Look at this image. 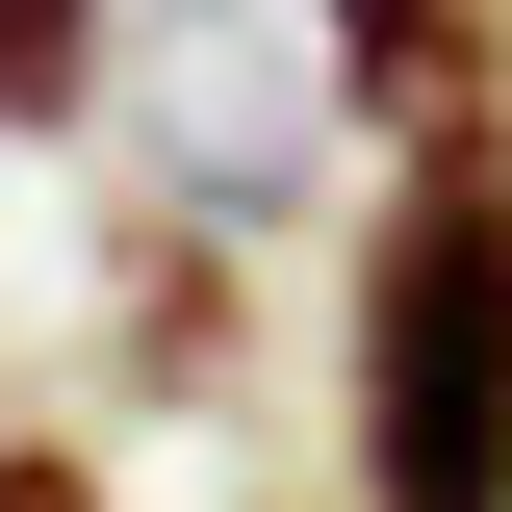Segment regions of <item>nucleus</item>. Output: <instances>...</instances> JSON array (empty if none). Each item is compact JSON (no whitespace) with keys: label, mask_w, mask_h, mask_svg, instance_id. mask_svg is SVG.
Segmentation results:
<instances>
[{"label":"nucleus","mask_w":512,"mask_h":512,"mask_svg":"<svg viewBox=\"0 0 512 512\" xmlns=\"http://www.w3.org/2000/svg\"><path fill=\"white\" fill-rule=\"evenodd\" d=\"M103 103V0H0V128H77Z\"/></svg>","instance_id":"obj_4"},{"label":"nucleus","mask_w":512,"mask_h":512,"mask_svg":"<svg viewBox=\"0 0 512 512\" xmlns=\"http://www.w3.org/2000/svg\"><path fill=\"white\" fill-rule=\"evenodd\" d=\"M0 512H103V461H52V436H0Z\"/></svg>","instance_id":"obj_5"},{"label":"nucleus","mask_w":512,"mask_h":512,"mask_svg":"<svg viewBox=\"0 0 512 512\" xmlns=\"http://www.w3.org/2000/svg\"><path fill=\"white\" fill-rule=\"evenodd\" d=\"M359 512H512V180L487 128L359 231Z\"/></svg>","instance_id":"obj_1"},{"label":"nucleus","mask_w":512,"mask_h":512,"mask_svg":"<svg viewBox=\"0 0 512 512\" xmlns=\"http://www.w3.org/2000/svg\"><path fill=\"white\" fill-rule=\"evenodd\" d=\"M128 384H231V256L128 231Z\"/></svg>","instance_id":"obj_3"},{"label":"nucleus","mask_w":512,"mask_h":512,"mask_svg":"<svg viewBox=\"0 0 512 512\" xmlns=\"http://www.w3.org/2000/svg\"><path fill=\"white\" fill-rule=\"evenodd\" d=\"M333 103H359L384 154H461V128L512 103V0H333Z\"/></svg>","instance_id":"obj_2"}]
</instances>
